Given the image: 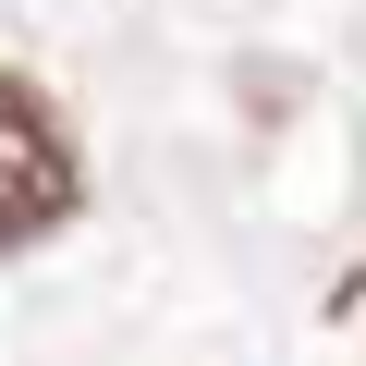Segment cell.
I'll use <instances>...</instances> for the list:
<instances>
[{
	"instance_id": "obj_1",
	"label": "cell",
	"mask_w": 366,
	"mask_h": 366,
	"mask_svg": "<svg viewBox=\"0 0 366 366\" xmlns=\"http://www.w3.org/2000/svg\"><path fill=\"white\" fill-rule=\"evenodd\" d=\"M74 220H86V147H74V122L37 74L0 61V257H25Z\"/></svg>"
}]
</instances>
